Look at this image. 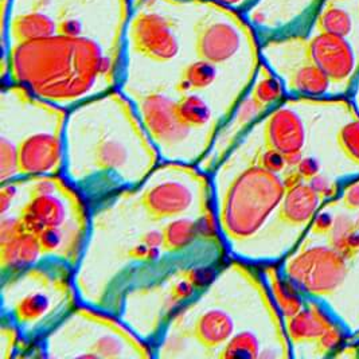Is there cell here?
Returning <instances> with one entry per match:
<instances>
[{"label":"cell","instance_id":"cell-2","mask_svg":"<svg viewBox=\"0 0 359 359\" xmlns=\"http://www.w3.org/2000/svg\"><path fill=\"white\" fill-rule=\"evenodd\" d=\"M285 191L284 180L260 164L244 171L230 186L224 205L222 221L229 234L234 238L253 236L280 206Z\"/></svg>","mask_w":359,"mask_h":359},{"label":"cell","instance_id":"cell-13","mask_svg":"<svg viewBox=\"0 0 359 359\" xmlns=\"http://www.w3.org/2000/svg\"><path fill=\"white\" fill-rule=\"evenodd\" d=\"M65 219V209L60 199L50 196H36L22 214V224L27 231L39 234L43 230L58 228Z\"/></svg>","mask_w":359,"mask_h":359},{"label":"cell","instance_id":"cell-32","mask_svg":"<svg viewBox=\"0 0 359 359\" xmlns=\"http://www.w3.org/2000/svg\"><path fill=\"white\" fill-rule=\"evenodd\" d=\"M319 163L313 159V158H302V161L294 167V171L297 172V175L302 178V180L310 182L315 177L319 175Z\"/></svg>","mask_w":359,"mask_h":359},{"label":"cell","instance_id":"cell-22","mask_svg":"<svg viewBox=\"0 0 359 359\" xmlns=\"http://www.w3.org/2000/svg\"><path fill=\"white\" fill-rule=\"evenodd\" d=\"M260 355V343L252 332H240L229 339L224 348L222 358H257Z\"/></svg>","mask_w":359,"mask_h":359},{"label":"cell","instance_id":"cell-18","mask_svg":"<svg viewBox=\"0 0 359 359\" xmlns=\"http://www.w3.org/2000/svg\"><path fill=\"white\" fill-rule=\"evenodd\" d=\"M271 285L273 297L285 319L292 318L304 307L302 292L287 276L281 278L278 272H271Z\"/></svg>","mask_w":359,"mask_h":359},{"label":"cell","instance_id":"cell-9","mask_svg":"<svg viewBox=\"0 0 359 359\" xmlns=\"http://www.w3.org/2000/svg\"><path fill=\"white\" fill-rule=\"evenodd\" d=\"M339 325L326 307L310 302L292 318L287 319V331L294 343H315L327 330Z\"/></svg>","mask_w":359,"mask_h":359},{"label":"cell","instance_id":"cell-15","mask_svg":"<svg viewBox=\"0 0 359 359\" xmlns=\"http://www.w3.org/2000/svg\"><path fill=\"white\" fill-rule=\"evenodd\" d=\"M234 323L226 312L221 310L208 311L196 325V337L203 346L212 348L231 338Z\"/></svg>","mask_w":359,"mask_h":359},{"label":"cell","instance_id":"cell-39","mask_svg":"<svg viewBox=\"0 0 359 359\" xmlns=\"http://www.w3.org/2000/svg\"><path fill=\"white\" fill-rule=\"evenodd\" d=\"M54 191V186L50 182H41L35 186L34 193L36 196H50Z\"/></svg>","mask_w":359,"mask_h":359},{"label":"cell","instance_id":"cell-38","mask_svg":"<svg viewBox=\"0 0 359 359\" xmlns=\"http://www.w3.org/2000/svg\"><path fill=\"white\" fill-rule=\"evenodd\" d=\"M196 228H198V233H202V234H212L214 231V224H212V219L210 217H203L198 224H196Z\"/></svg>","mask_w":359,"mask_h":359},{"label":"cell","instance_id":"cell-10","mask_svg":"<svg viewBox=\"0 0 359 359\" xmlns=\"http://www.w3.org/2000/svg\"><path fill=\"white\" fill-rule=\"evenodd\" d=\"M193 202L191 191L178 182H164L143 196V205L148 214L156 219L168 218L186 212Z\"/></svg>","mask_w":359,"mask_h":359},{"label":"cell","instance_id":"cell-24","mask_svg":"<svg viewBox=\"0 0 359 359\" xmlns=\"http://www.w3.org/2000/svg\"><path fill=\"white\" fill-rule=\"evenodd\" d=\"M19 170V159H18V148L14 147L11 142L6 137L0 142V175L1 180H6L13 177Z\"/></svg>","mask_w":359,"mask_h":359},{"label":"cell","instance_id":"cell-20","mask_svg":"<svg viewBox=\"0 0 359 359\" xmlns=\"http://www.w3.org/2000/svg\"><path fill=\"white\" fill-rule=\"evenodd\" d=\"M198 228L190 219H178L167 225L163 231V246L167 250H180L191 244Z\"/></svg>","mask_w":359,"mask_h":359},{"label":"cell","instance_id":"cell-1","mask_svg":"<svg viewBox=\"0 0 359 359\" xmlns=\"http://www.w3.org/2000/svg\"><path fill=\"white\" fill-rule=\"evenodd\" d=\"M131 0H0L4 73L49 101H74L123 67Z\"/></svg>","mask_w":359,"mask_h":359},{"label":"cell","instance_id":"cell-40","mask_svg":"<svg viewBox=\"0 0 359 359\" xmlns=\"http://www.w3.org/2000/svg\"><path fill=\"white\" fill-rule=\"evenodd\" d=\"M13 194H14V190L13 189H3L1 190V212H6L7 208H8V203L11 202L13 199Z\"/></svg>","mask_w":359,"mask_h":359},{"label":"cell","instance_id":"cell-6","mask_svg":"<svg viewBox=\"0 0 359 359\" xmlns=\"http://www.w3.org/2000/svg\"><path fill=\"white\" fill-rule=\"evenodd\" d=\"M312 60L331 82V88H351L359 74L355 49L347 38L311 30L309 33Z\"/></svg>","mask_w":359,"mask_h":359},{"label":"cell","instance_id":"cell-35","mask_svg":"<svg viewBox=\"0 0 359 359\" xmlns=\"http://www.w3.org/2000/svg\"><path fill=\"white\" fill-rule=\"evenodd\" d=\"M193 290H194V284L190 280L189 281H182L174 288L172 297L175 300H182V299H184V297H187L189 294H191Z\"/></svg>","mask_w":359,"mask_h":359},{"label":"cell","instance_id":"cell-16","mask_svg":"<svg viewBox=\"0 0 359 359\" xmlns=\"http://www.w3.org/2000/svg\"><path fill=\"white\" fill-rule=\"evenodd\" d=\"M1 246V262L8 268H23L32 264L42 249L38 236L27 230Z\"/></svg>","mask_w":359,"mask_h":359},{"label":"cell","instance_id":"cell-14","mask_svg":"<svg viewBox=\"0 0 359 359\" xmlns=\"http://www.w3.org/2000/svg\"><path fill=\"white\" fill-rule=\"evenodd\" d=\"M343 4V1L323 0L311 30L332 34L348 39V36L355 30L357 23H359V13L354 15Z\"/></svg>","mask_w":359,"mask_h":359},{"label":"cell","instance_id":"cell-5","mask_svg":"<svg viewBox=\"0 0 359 359\" xmlns=\"http://www.w3.org/2000/svg\"><path fill=\"white\" fill-rule=\"evenodd\" d=\"M323 0H253L241 14L260 42L292 34H309Z\"/></svg>","mask_w":359,"mask_h":359},{"label":"cell","instance_id":"cell-11","mask_svg":"<svg viewBox=\"0 0 359 359\" xmlns=\"http://www.w3.org/2000/svg\"><path fill=\"white\" fill-rule=\"evenodd\" d=\"M58 158V140L48 133L30 136L18 148L19 171L23 174L48 172L57 164Z\"/></svg>","mask_w":359,"mask_h":359},{"label":"cell","instance_id":"cell-7","mask_svg":"<svg viewBox=\"0 0 359 359\" xmlns=\"http://www.w3.org/2000/svg\"><path fill=\"white\" fill-rule=\"evenodd\" d=\"M265 139L268 147L275 148L285 156L290 167H296L302 161L306 143V130L302 117L290 107H278L269 114Z\"/></svg>","mask_w":359,"mask_h":359},{"label":"cell","instance_id":"cell-30","mask_svg":"<svg viewBox=\"0 0 359 359\" xmlns=\"http://www.w3.org/2000/svg\"><path fill=\"white\" fill-rule=\"evenodd\" d=\"M262 111H265V109L255 98L249 95L240 104V108H238V112H237V118L240 120L241 124H245V123H249L252 118H255Z\"/></svg>","mask_w":359,"mask_h":359},{"label":"cell","instance_id":"cell-37","mask_svg":"<svg viewBox=\"0 0 359 359\" xmlns=\"http://www.w3.org/2000/svg\"><path fill=\"white\" fill-rule=\"evenodd\" d=\"M189 280H190L194 285H202V284H205L206 281L210 280V273H209V271H206V269L193 271V272L189 275Z\"/></svg>","mask_w":359,"mask_h":359},{"label":"cell","instance_id":"cell-31","mask_svg":"<svg viewBox=\"0 0 359 359\" xmlns=\"http://www.w3.org/2000/svg\"><path fill=\"white\" fill-rule=\"evenodd\" d=\"M335 225L334 217L327 212H318L312 219V233L316 236H328Z\"/></svg>","mask_w":359,"mask_h":359},{"label":"cell","instance_id":"cell-28","mask_svg":"<svg viewBox=\"0 0 359 359\" xmlns=\"http://www.w3.org/2000/svg\"><path fill=\"white\" fill-rule=\"evenodd\" d=\"M343 206L348 212H358L359 210V178L350 180L344 184L341 193Z\"/></svg>","mask_w":359,"mask_h":359},{"label":"cell","instance_id":"cell-25","mask_svg":"<svg viewBox=\"0 0 359 359\" xmlns=\"http://www.w3.org/2000/svg\"><path fill=\"white\" fill-rule=\"evenodd\" d=\"M347 335L344 328L341 325H335L327 330L326 332L315 342L316 350L322 355H330L331 353L337 351L338 348H342L343 343L346 341Z\"/></svg>","mask_w":359,"mask_h":359},{"label":"cell","instance_id":"cell-3","mask_svg":"<svg viewBox=\"0 0 359 359\" xmlns=\"http://www.w3.org/2000/svg\"><path fill=\"white\" fill-rule=\"evenodd\" d=\"M262 61L283 82L285 92L300 98H325L331 82L311 55L309 34H292L260 42Z\"/></svg>","mask_w":359,"mask_h":359},{"label":"cell","instance_id":"cell-29","mask_svg":"<svg viewBox=\"0 0 359 359\" xmlns=\"http://www.w3.org/2000/svg\"><path fill=\"white\" fill-rule=\"evenodd\" d=\"M97 357H118L121 354V344L112 337H102L92 348Z\"/></svg>","mask_w":359,"mask_h":359},{"label":"cell","instance_id":"cell-17","mask_svg":"<svg viewBox=\"0 0 359 359\" xmlns=\"http://www.w3.org/2000/svg\"><path fill=\"white\" fill-rule=\"evenodd\" d=\"M285 88L278 76L262 61L253 85L250 88V96L255 98L264 109L281 101L285 96Z\"/></svg>","mask_w":359,"mask_h":359},{"label":"cell","instance_id":"cell-27","mask_svg":"<svg viewBox=\"0 0 359 359\" xmlns=\"http://www.w3.org/2000/svg\"><path fill=\"white\" fill-rule=\"evenodd\" d=\"M260 165L262 168L273 172V174H278L281 171L285 170V167L288 165L285 156L278 152V149L275 148L268 147V149L264 152L260 158Z\"/></svg>","mask_w":359,"mask_h":359},{"label":"cell","instance_id":"cell-34","mask_svg":"<svg viewBox=\"0 0 359 359\" xmlns=\"http://www.w3.org/2000/svg\"><path fill=\"white\" fill-rule=\"evenodd\" d=\"M38 238H39L42 249L53 250L61 243V233L58 228L46 229L38 234Z\"/></svg>","mask_w":359,"mask_h":359},{"label":"cell","instance_id":"cell-12","mask_svg":"<svg viewBox=\"0 0 359 359\" xmlns=\"http://www.w3.org/2000/svg\"><path fill=\"white\" fill-rule=\"evenodd\" d=\"M323 199L309 183L300 182L287 189L278 209V218L290 226H300L313 219Z\"/></svg>","mask_w":359,"mask_h":359},{"label":"cell","instance_id":"cell-36","mask_svg":"<svg viewBox=\"0 0 359 359\" xmlns=\"http://www.w3.org/2000/svg\"><path fill=\"white\" fill-rule=\"evenodd\" d=\"M214 1L221 3V4H224V6H226V7H230V8L236 10V11L243 13L245 8H248V7L250 6V3H252L253 0H214Z\"/></svg>","mask_w":359,"mask_h":359},{"label":"cell","instance_id":"cell-8","mask_svg":"<svg viewBox=\"0 0 359 359\" xmlns=\"http://www.w3.org/2000/svg\"><path fill=\"white\" fill-rule=\"evenodd\" d=\"M142 116L148 131L164 144L182 142L190 131V127L180 120L177 112V102L163 93L152 92L142 98Z\"/></svg>","mask_w":359,"mask_h":359},{"label":"cell","instance_id":"cell-26","mask_svg":"<svg viewBox=\"0 0 359 359\" xmlns=\"http://www.w3.org/2000/svg\"><path fill=\"white\" fill-rule=\"evenodd\" d=\"M48 306V299L43 294H32L22 300V303L18 307V313L22 319L32 320L41 316L46 311Z\"/></svg>","mask_w":359,"mask_h":359},{"label":"cell","instance_id":"cell-23","mask_svg":"<svg viewBox=\"0 0 359 359\" xmlns=\"http://www.w3.org/2000/svg\"><path fill=\"white\" fill-rule=\"evenodd\" d=\"M96 158H97L98 164L101 167L114 168L126 162L127 152H126V148L123 147L120 143L112 142V140H105L100 144Z\"/></svg>","mask_w":359,"mask_h":359},{"label":"cell","instance_id":"cell-19","mask_svg":"<svg viewBox=\"0 0 359 359\" xmlns=\"http://www.w3.org/2000/svg\"><path fill=\"white\" fill-rule=\"evenodd\" d=\"M177 112L180 120L191 127H199L210 118V108L198 95H186L177 101Z\"/></svg>","mask_w":359,"mask_h":359},{"label":"cell","instance_id":"cell-4","mask_svg":"<svg viewBox=\"0 0 359 359\" xmlns=\"http://www.w3.org/2000/svg\"><path fill=\"white\" fill-rule=\"evenodd\" d=\"M348 262L330 244L313 246L300 252L288 262L285 276L303 294L331 296L344 284L348 275Z\"/></svg>","mask_w":359,"mask_h":359},{"label":"cell","instance_id":"cell-21","mask_svg":"<svg viewBox=\"0 0 359 359\" xmlns=\"http://www.w3.org/2000/svg\"><path fill=\"white\" fill-rule=\"evenodd\" d=\"M338 148L346 159L359 165V114H353V120L343 124L335 136Z\"/></svg>","mask_w":359,"mask_h":359},{"label":"cell","instance_id":"cell-33","mask_svg":"<svg viewBox=\"0 0 359 359\" xmlns=\"http://www.w3.org/2000/svg\"><path fill=\"white\" fill-rule=\"evenodd\" d=\"M25 230L26 229L23 226L22 221H18L14 218L3 219V222H1V245L8 243L10 240H13L14 237H17L18 234H20Z\"/></svg>","mask_w":359,"mask_h":359},{"label":"cell","instance_id":"cell-41","mask_svg":"<svg viewBox=\"0 0 359 359\" xmlns=\"http://www.w3.org/2000/svg\"><path fill=\"white\" fill-rule=\"evenodd\" d=\"M354 226H355V229H358L359 230V218L355 221V224H354Z\"/></svg>","mask_w":359,"mask_h":359}]
</instances>
